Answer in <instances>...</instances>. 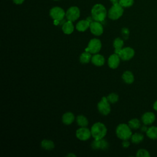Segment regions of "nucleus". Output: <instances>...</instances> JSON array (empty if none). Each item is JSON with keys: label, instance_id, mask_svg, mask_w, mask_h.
<instances>
[{"label": "nucleus", "instance_id": "f257e3e1", "mask_svg": "<svg viewBox=\"0 0 157 157\" xmlns=\"http://www.w3.org/2000/svg\"><path fill=\"white\" fill-rule=\"evenodd\" d=\"M92 18L97 21H102L105 20L107 12L105 7L101 4H96L91 10Z\"/></svg>", "mask_w": 157, "mask_h": 157}, {"label": "nucleus", "instance_id": "f03ea898", "mask_svg": "<svg viewBox=\"0 0 157 157\" xmlns=\"http://www.w3.org/2000/svg\"><path fill=\"white\" fill-rule=\"evenodd\" d=\"M91 132V136L95 140H100L105 136L107 133V128L103 123L97 122L92 126Z\"/></svg>", "mask_w": 157, "mask_h": 157}, {"label": "nucleus", "instance_id": "7ed1b4c3", "mask_svg": "<svg viewBox=\"0 0 157 157\" xmlns=\"http://www.w3.org/2000/svg\"><path fill=\"white\" fill-rule=\"evenodd\" d=\"M129 125L122 123L120 124L116 129V134L121 140H128L131 137L132 131Z\"/></svg>", "mask_w": 157, "mask_h": 157}, {"label": "nucleus", "instance_id": "20e7f679", "mask_svg": "<svg viewBox=\"0 0 157 157\" xmlns=\"http://www.w3.org/2000/svg\"><path fill=\"white\" fill-rule=\"evenodd\" d=\"M123 7L119 4H113L108 11V17L110 19L115 20L120 18L123 14Z\"/></svg>", "mask_w": 157, "mask_h": 157}, {"label": "nucleus", "instance_id": "39448f33", "mask_svg": "<svg viewBox=\"0 0 157 157\" xmlns=\"http://www.w3.org/2000/svg\"><path fill=\"white\" fill-rule=\"evenodd\" d=\"M115 53L123 61L131 59L135 54L134 49L131 47H125L121 49H115Z\"/></svg>", "mask_w": 157, "mask_h": 157}, {"label": "nucleus", "instance_id": "423d86ee", "mask_svg": "<svg viewBox=\"0 0 157 157\" xmlns=\"http://www.w3.org/2000/svg\"><path fill=\"white\" fill-rule=\"evenodd\" d=\"M50 16L52 17V19L54 20L61 21L62 20L64 16L66 15V13L61 7H53L50 10Z\"/></svg>", "mask_w": 157, "mask_h": 157}, {"label": "nucleus", "instance_id": "0eeeda50", "mask_svg": "<svg viewBox=\"0 0 157 157\" xmlns=\"http://www.w3.org/2000/svg\"><path fill=\"white\" fill-rule=\"evenodd\" d=\"M101 48V42L98 39H92L90 40L88 47L85 48V52L91 53H96L100 51Z\"/></svg>", "mask_w": 157, "mask_h": 157}, {"label": "nucleus", "instance_id": "6e6552de", "mask_svg": "<svg viewBox=\"0 0 157 157\" xmlns=\"http://www.w3.org/2000/svg\"><path fill=\"white\" fill-rule=\"evenodd\" d=\"M80 15V9L77 6H72L69 7L66 12V17L67 19L71 21L77 20Z\"/></svg>", "mask_w": 157, "mask_h": 157}, {"label": "nucleus", "instance_id": "1a4fd4ad", "mask_svg": "<svg viewBox=\"0 0 157 157\" xmlns=\"http://www.w3.org/2000/svg\"><path fill=\"white\" fill-rule=\"evenodd\" d=\"M98 109L99 112L104 115H107L110 113V106L109 103L108 102L107 98H102L101 100L98 104Z\"/></svg>", "mask_w": 157, "mask_h": 157}, {"label": "nucleus", "instance_id": "9d476101", "mask_svg": "<svg viewBox=\"0 0 157 157\" xmlns=\"http://www.w3.org/2000/svg\"><path fill=\"white\" fill-rule=\"evenodd\" d=\"M91 135V131L85 127L80 128L76 131V136L78 139L81 140H88L90 137Z\"/></svg>", "mask_w": 157, "mask_h": 157}, {"label": "nucleus", "instance_id": "9b49d317", "mask_svg": "<svg viewBox=\"0 0 157 157\" xmlns=\"http://www.w3.org/2000/svg\"><path fill=\"white\" fill-rule=\"evenodd\" d=\"M90 28L91 33L95 36H100L103 33V26L99 21H94L91 22Z\"/></svg>", "mask_w": 157, "mask_h": 157}, {"label": "nucleus", "instance_id": "f8f14e48", "mask_svg": "<svg viewBox=\"0 0 157 157\" xmlns=\"http://www.w3.org/2000/svg\"><path fill=\"white\" fill-rule=\"evenodd\" d=\"M155 118L156 117L154 113L151 112H147L142 115L141 120L144 124L149 125L155 121Z\"/></svg>", "mask_w": 157, "mask_h": 157}, {"label": "nucleus", "instance_id": "ddd939ff", "mask_svg": "<svg viewBox=\"0 0 157 157\" xmlns=\"http://www.w3.org/2000/svg\"><path fill=\"white\" fill-rule=\"evenodd\" d=\"M120 56L115 53L110 55L108 59L109 66L112 69L117 68L120 64Z\"/></svg>", "mask_w": 157, "mask_h": 157}, {"label": "nucleus", "instance_id": "4468645a", "mask_svg": "<svg viewBox=\"0 0 157 157\" xmlns=\"http://www.w3.org/2000/svg\"><path fill=\"white\" fill-rule=\"evenodd\" d=\"M92 147L94 149H105L108 147L107 142L104 139L95 140L92 142Z\"/></svg>", "mask_w": 157, "mask_h": 157}, {"label": "nucleus", "instance_id": "2eb2a0df", "mask_svg": "<svg viewBox=\"0 0 157 157\" xmlns=\"http://www.w3.org/2000/svg\"><path fill=\"white\" fill-rule=\"evenodd\" d=\"M90 25V22L88 20H82L79 21L76 25V29L80 32L85 31Z\"/></svg>", "mask_w": 157, "mask_h": 157}, {"label": "nucleus", "instance_id": "dca6fc26", "mask_svg": "<svg viewBox=\"0 0 157 157\" xmlns=\"http://www.w3.org/2000/svg\"><path fill=\"white\" fill-rule=\"evenodd\" d=\"M91 62L97 66H101L104 64L105 59L104 56L99 54H96L91 57Z\"/></svg>", "mask_w": 157, "mask_h": 157}, {"label": "nucleus", "instance_id": "f3484780", "mask_svg": "<svg viewBox=\"0 0 157 157\" xmlns=\"http://www.w3.org/2000/svg\"><path fill=\"white\" fill-rule=\"evenodd\" d=\"M74 29V26L72 23V21L68 20L67 21L65 22L62 26V30L64 33L66 34H71Z\"/></svg>", "mask_w": 157, "mask_h": 157}, {"label": "nucleus", "instance_id": "a211bd4d", "mask_svg": "<svg viewBox=\"0 0 157 157\" xmlns=\"http://www.w3.org/2000/svg\"><path fill=\"white\" fill-rule=\"evenodd\" d=\"M146 134L147 137L151 139H157V126H152L148 128L146 131Z\"/></svg>", "mask_w": 157, "mask_h": 157}, {"label": "nucleus", "instance_id": "6ab92c4d", "mask_svg": "<svg viewBox=\"0 0 157 157\" xmlns=\"http://www.w3.org/2000/svg\"><path fill=\"white\" fill-rule=\"evenodd\" d=\"M74 120V115L71 112L65 113L62 117L63 123L65 124H71Z\"/></svg>", "mask_w": 157, "mask_h": 157}, {"label": "nucleus", "instance_id": "aec40b11", "mask_svg": "<svg viewBox=\"0 0 157 157\" xmlns=\"http://www.w3.org/2000/svg\"><path fill=\"white\" fill-rule=\"evenodd\" d=\"M122 78L124 80V82L128 84L132 83L134 80V75L131 71H126L123 74Z\"/></svg>", "mask_w": 157, "mask_h": 157}, {"label": "nucleus", "instance_id": "412c9836", "mask_svg": "<svg viewBox=\"0 0 157 157\" xmlns=\"http://www.w3.org/2000/svg\"><path fill=\"white\" fill-rule=\"evenodd\" d=\"M41 147L45 150H52L55 147L54 143L53 141L50 140H43L41 142Z\"/></svg>", "mask_w": 157, "mask_h": 157}, {"label": "nucleus", "instance_id": "4be33fe9", "mask_svg": "<svg viewBox=\"0 0 157 157\" xmlns=\"http://www.w3.org/2000/svg\"><path fill=\"white\" fill-rule=\"evenodd\" d=\"M144 135L141 133H135L131 136V141L134 144H139L144 140Z\"/></svg>", "mask_w": 157, "mask_h": 157}, {"label": "nucleus", "instance_id": "5701e85b", "mask_svg": "<svg viewBox=\"0 0 157 157\" xmlns=\"http://www.w3.org/2000/svg\"><path fill=\"white\" fill-rule=\"evenodd\" d=\"M77 124L81 127H86L88 124V121L87 118L83 115H79L77 117Z\"/></svg>", "mask_w": 157, "mask_h": 157}, {"label": "nucleus", "instance_id": "b1692460", "mask_svg": "<svg viewBox=\"0 0 157 157\" xmlns=\"http://www.w3.org/2000/svg\"><path fill=\"white\" fill-rule=\"evenodd\" d=\"M90 53H91L88 52H85L84 53H82L80 56V62L83 64L88 63L91 59V55Z\"/></svg>", "mask_w": 157, "mask_h": 157}, {"label": "nucleus", "instance_id": "393cba45", "mask_svg": "<svg viewBox=\"0 0 157 157\" xmlns=\"http://www.w3.org/2000/svg\"><path fill=\"white\" fill-rule=\"evenodd\" d=\"M129 126L133 129H139L140 126V121L137 118H133L129 121L128 122Z\"/></svg>", "mask_w": 157, "mask_h": 157}, {"label": "nucleus", "instance_id": "a878e982", "mask_svg": "<svg viewBox=\"0 0 157 157\" xmlns=\"http://www.w3.org/2000/svg\"><path fill=\"white\" fill-rule=\"evenodd\" d=\"M123 44H124L123 40L121 38L117 37L114 40L113 45L115 49H121L123 46Z\"/></svg>", "mask_w": 157, "mask_h": 157}, {"label": "nucleus", "instance_id": "bb28decb", "mask_svg": "<svg viewBox=\"0 0 157 157\" xmlns=\"http://www.w3.org/2000/svg\"><path fill=\"white\" fill-rule=\"evenodd\" d=\"M134 0H119V4L123 7H129L134 4Z\"/></svg>", "mask_w": 157, "mask_h": 157}, {"label": "nucleus", "instance_id": "cd10ccee", "mask_svg": "<svg viewBox=\"0 0 157 157\" xmlns=\"http://www.w3.org/2000/svg\"><path fill=\"white\" fill-rule=\"evenodd\" d=\"M107 99L108 101H109L110 102L113 104V103H115L116 102L118 101V96L116 93H112L109 94V96L107 97Z\"/></svg>", "mask_w": 157, "mask_h": 157}, {"label": "nucleus", "instance_id": "c85d7f7f", "mask_svg": "<svg viewBox=\"0 0 157 157\" xmlns=\"http://www.w3.org/2000/svg\"><path fill=\"white\" fill-rule=\"evenodd\" d=\"M136 156H137V157H149V156H150V155L147 150L140 149L137 151Z\"/></svg>", "mask_w": 157, "mask_h": 157}, {"label": "nucleus", "instance_id": "c756f323", "mask_svg": "<svg viewBox=\"0 0 157 157\" xmlns=\"http://www.w3.org/2000/svg\"><path fill=\"white\" fill-rule=\"evenodd\" d=\"M129 145H130V143H129L128 141H127V140H124L123 142V143H122V145H123V147H124V148L128 147L129 146Z\"/></svg>", "mask_w": 157, "mask_h": 157}, {"label": "nucleus", "instance_id": "7c9ffc66", "mask_svg": "<svg viewBox=\"0 0 157 157\" xmlns=\"http://www.w3.org/2000/svg\"><path fill=\"white\" fill-rule=\"evenodd\" d=\"M122 33L124 34V35H126V36H128L129 33V29L126 28H124L122 29Z\"/></svg>", "mask_w": 157, "mask_h": 157}, {"label": "nucleus", "instance_id": "2f4dec72", "mask_svg": "<svg viewBox=\"0 0 157 157\" xmlns=\"http://www.w3.org/2000/svg\"><path fill=\"white\" fill-rule=\"evenodd\" d=\"M12 1L16 4H21L25 0H12Z\"/></svg>", "mask_w": 157, "mask_h": 157}, {"label": "nucleus", "instance_id": "473e14b6", "mask_svg": "<svg viewBox=\"0 0 157 157\" xmlns=\"http://www.w3.org/2000/svg\"><path fill=\"white\" fill-rule=\"evenodd\" d=\"M153 109H154L155 110L157 111V101H156L153 103Z\"/></svg>", "mask_w": 157, "mask_h": 157}, {"label": "nucleus", "instance_id": "72a5a7b5", "mask_svg": "<svg viewBox=\"0 0 157 157\" xmlns=\"http://www.w3.org/2000/svg\"><path fill=\"white\" fill-rule=\"evenodd\" d=\"M110 2L112 3V4H117L119 2V0H110Z\"/></svg>", "mask_w": 157, "mask_h": 157}, {"label": "nucleus", "instance_id": "f704fd0d", "mask_svg": "<svg viewBox=\"0 0 157 157\" xmlns=\"http://www.w3.org/2000/svg\"><path fill=\"white\" fill-rule=\"evenodd\" d=\"M147 129H148V128L146 127V126H143L142 128V129H141V130L142 131H147Z\"/></svg>", "mask_w": 157, "mask_h": 157}, {"label": "nucleus", "instance_id": "c9c22d12", "mask_svg": "<svg viewBox=\"0 0 157 157\" xmlns=\"http://www.w3.org/2000/svg\"><path fill=\"white\" fill-rule=\"evenodd\" d=\"M75 156V155H74V154H72V153H70V154H68L67 155V156Z\"/></svg>", "mask_w": 157, "mask_h": 157}, {"label": "nucleus", "instance_id": "e433bc0d", "mask_svg": "<svg viewBox=\"0 0 157 157\" xmlns=\"http://www.w3.org/2000/svg\"><path fill=\"white\" fill-rule=\"evenodd\" d=\"M54 1H59V0H54Z\"/></svg>", "mask_w": 157, "mask_h": 157}]
</instances>
